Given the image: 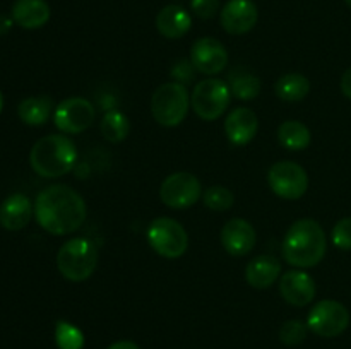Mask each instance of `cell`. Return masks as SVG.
<instances>
[{
	"instance_id": "obj_1",
	"label": "cell",
	"mask_w": 351,
	"mask_h": 349,
	"mask_svg": "<svg viewBox=\"0 0 351 349\" xmlns=\"http://www.w3.org/2000/svg\"><path fill=\"white\" fill-rule=\"evenodd\" d=\"M88 209L84 198L67 185H50L34 201V218L47 233L64 236L77 231L84 222Z\"/></svg>"
},
{
	"instance_id": "obj_2",
	"label": "cell",
	"mask_w": 351,
	"mask_h": 349,
	"mask_svg": "<svg viewBox=\"0 0 351 349\" xmlns=\"http://www.w3.org/2000/svg\"><path fill=\"white\" fill-rule=\"evenodd\" d=\"M328 252V238L314 219H298L287 231L281 245L283 259L298 269H311L317 266Z\"/></svg>"
},
{
	"instance_id": "obj_3",
	"label": "cell",
	"mask_w": 351,
	"mask_h": 349,
	"mask_svg": "<svg viewBox=\"0 0 351 349\" xmlns=\"http://www.w3.org/2000/svg\"><path fill=\"white\" fill-rule=\"evenodd\" d=\"M77 147L65 133H50L36 140L29 153L34 173L43 178H58L74 170Z\"/></svg>"
},
{
	"instance_id": "obj_4",
	"label": "cell",
	"mask_w": 351,
	"mask_h": 349,
	"mask_svg": "<svg viewBox=\"0 0 351 349\" xmlns=\"http://www.w3.org/2000/svg\"><path fill=\"white\" fill-rule=\"evenodd\" d=\"M98 266V248L88 238H72L60 246L57 267L62 276L72 283H81L93 276Z\"/></svg>"
},
{
	"instance_id": "obj_5",
	"label": "cell",
	"mask_w": 351,
	"mask_h": 349,
	"mask_svg": "<svg viewBox=\"0 0 351 349\" xmlns=\"http://www.w3.org/2000/svg\"><path fill=\"white\" fill-rule=\"evenodd\" d=\"M191 94L180 82H165L151 96V115L160 125L177 127L187 116Z\"/></svg>"
},
{
	"instance_id": "obj_6",
	"label": "cell",
	"mask_w": 351,
	"mask_h": 349,
	"mask_svg": "<svg viewBox=\"0 0 351 349\" xmlns=\"http://www.w3.org/2000/svg\"><path fill=\"white\" fill-rule=\"evenodd\" d=\"M147 243L165 259H178L189 248V235L184 226L171 218H156L147 228Z\"/></svg>"
},
{
	"instance_id": "obj_7",
	"label": "cell",
	"mask_w": 351,
	"mask_h": 349,
	"mask_svg": "<svg viewBox=\"0 0 351 349\" xmlns=\"http://www.w3.org/2000/svg\"><path fill=\"white\" fill-rule=\"evenodd\" d=\"M230 99H232V91L225 81L204 79L195 84L191 94V106L199 118L213 122L226 112Z\"/></svg>"
},
{
	"instance_id": "obj_8",
	"label": "cell",
	"mask_w": 351,
	"mask_h": 349,
	"mask_svg": "<svg viewBox=\"0 0 351 349\" xmlns=\"http://www.w3.org/2000/svg\"><path fill=\"white\" fill-rule=\"evenodd\" d=\"M350 311L336 300H321L312 307L307 317V327L321 337H338L348 328Z\"/></svg>"
},
{
	"instance_id": "obj_9",
	"label": "cell",
	"mask_w": 351,
	"mask_h": 349,
	"mask_svg": "<svg viewBox=\"0 0 351 349\" xmlns=\"http://www.w3.org/2000/svg\"><path fill=\"white\" fill-rule=\"evenodd\" d=\"M267 183L278 197L297 201L307 192L308 174L295 161H278L267 171Z\"/></svg>"
},
{
	"instance_id": "obj_10",
	"label": "cell",
	"mask_w": 351,
	"mask_h": 349,
	"mask_svg": "<svg viewBox=\"0 0 351 349\" xmlns=\"http://www.w3.org/2000/svg\"><path fill=\"white\" fill-rule=\"evenodd\" d=\"M202 185L195 174L177 171L168 174L160 187V198L171 209L192 207L202 197Z\"/></svg>"
},
{
	"instance_id": "obj_11",
	"label": "cell",
	"mask_w": 351,
	"mask_h": 349,
	"mask_svg": "<svg viewBox=\"0 0 351 349\" xmlns=\"http://www.w3.org/2000/svg\"><path fill=\"white\" fill-rule=\"evenodd\" d=\"M96 109L89 99L74 96L55 106L53 123L64 133H81L93 125Z\"/></svg>"
},
{
	"instance_id": "obj_12",
	"label": "cell",
	"mask_w": 351,
	"mask_h": 349,
	"mask_svg": "<svg viewBox=\"0 0 351 349\" xmlns=\"http://www.w3.org/2000/svg\"><path fill=\"white\" fill-rule=\"evenodd\" d=\"M191 60L197 72L215 75L225 70V67L228 65V51L216 38H199L191 48Z\"/></svg>"
},
{
	"instance_id": "obj_13",
	"label": "cell",
	"mask_w": 351,
	"mask_h": 349,
	"mask_svg": "<svg viewBox=\"0 0 351 349\" xmlns=\"http://www.w3.org/2000/svg\"><path fill=\"white\" fill-rule=\"evenodd\" d=\"M259 19V10L252 0H228L219 10L223 29L233 36H240L252 29Z\"/></svg>"
},
{
	"instance_id": "obj_14",
	"label": "cell",
	"mask_w": 351,
	"mask_h": 349,
	"mask_svg": "<svg viewBox=\"0 0 351 349\" xmlns=\"http://www.w3.org/2000/svg\"><path fill=\"white\" fill-rule=\"evenodd\" d=\"M257 235L254 226L242 218L230 219L221 229V245L232 257H243L256 246Z\"/></svg>"
},
{
	"instance_id": "obj_15",
	"label": "cell",
	"mask_w": 351,
	"mask_h": 349,
	"mask_svg": "<svg viewBox=\"0 0 351 349\" xmlns=\"http://www.w3.org/2000/svg\"><path fill=\"white\" fill-rule=\"evenodd\" d=\"M280 293L287 303L305 307L315 298V281L305 270H288L280 279Z\"/></svg>"
},
{
	"instance_id": "obj_16",
	"label": "cell",
	"mask_w": 351,
	"mask_h": 349,
	"mask_svg": "<svg viewBox=\"0 0 351 349\" xmlns=\"http://www.w3.org/2000/svg\"><path fill=\"white\" fill-rule=\"evenodd\" d=\"M257 130H259V118L252 109L245 106L232 109L225 120L226 139L235 147L247 146L256 137Z\"/></svg>"
},
{
	"instance_id": "obj_17",
	"label": "cell",
	"mask_w": 351,
	"mask_h": 349,
	"mask_svg": "<svg viewBox=\"0 0 351 349\" xmlns=\"http://www.w3.org/2000/svg\"><path fill=\"white\" fill-rule=\"evenodd\" d=\"M34 216V205L24 194H12L0 204V226L7 231H21Z\"/></svg>"
},
{
	"instance_id": "obj_18",
	"label": "cell",
	"mask_w": 351,
	"mask_h": 349,
	"mask_svg": "<svg viewBox=\"0 0 351 349\" xmlns=\"http://www.w3.org/2000/svg\"><path fill=\"white\" fill-rule=\"evenodd\" d=\"M156 27L161 36L168 40H180L191 31L192 17L182 5L170 3L158 12Z\"/></svg>"
},
{
	"instance_id": "obj_19",
	"label": "cell",
	"mask_w": 351,
	"mask_h": 349,
	"mask_svg": "<svg viewBox=\"0 0 351 349\" xmlns=\"http://www.w3.org/2000/svg\"><path fill=\"white\" fill-rule=\"evenodd\" d=\"M50 5L45 0H16L10 17L24 29H38L50 21Z\"/></svg>"
},
{
	"instance_id": "obj_20",
	"label": "cell",
	"mask_w": 351,
	"mask_h": 349,
	"mask_svg": "<svg viewBox=\"0 0 351 349\" xmlns=\"http://www.w3.org/2000/svg\"><path fill=\"white\" fill-rule=\"evenodd\" d=\"M281 276V263L271 255L254 257L245 269V281L256 289H266Z\"/></svg>"
},
{
	"instance_id": "obj_21",
	"label": "cell",
	"mask_w": 351,
	"mask_h": 349,
	"mask_svg": "<svg viewBox=\"0 0 351 349\" xmlns=\"http://www.w3.org/2000/svg\"><path fill=\"white\" fill-rule=\"evenodd\" d=\"M53 99L50 96H31V98L23 99L17 106V115L21 122L31 127H40L50 120L53 109Z\"/></svg>"
},
{
	"instance_id": "obj_22",
	"label": "cell",
	"mask_w": 351,
	"mask_h": 349,
	"mask_svg": "<svg viewBox=\"0 0 351 349\" xmlns=\"http://www.w3.org/2000/svg\"><path fill=\"white\" fill-rule=\"evenodd\" d=\"M278 140L288 151H304L311 146L312 135L307 125L298 120H287L278 127Z\"/></svg>"
},
{
	"instance_id": "obj_23",
	"label": "cell",
	"mask_w": 351,
	"mask_h": 349,
	"mask_svg": "<svg viewBox=\"0 0 351 349\" xmlns=\"http://www.w3.org/2000/svg\"><path fill=\"white\" fill-rule=\"evenodd\" d=\"M276 96L283 101L297 103L302 101L311 92V82L304 74H285L278 79L274 86Z\"/></svg>"
},
{
	"instance_id": "obj_24",
	"label": "cell",
	"mask_w": 351,
	"mask_h": 349,
	"mask_svg": "<svg viewBox=\"0 0 351 349\" xmlns=\"http://www.w3.org/2000/svg\"><path fill=\"white\" fill-rule=\"evenodd\" d=\"M230 91L235 98L249 101L259 96L261 92V81L257 75L250 74V72L237 68L230 74Z\"/></svg>"
},
{
	"instance_id": "obj_25",
	"label": "cell",
	"mask_w": 351,
	"mask_h": 349,
	"mask_svg": "<svg viewBox=\"0 0 351 349\" xmlns=\"http://www.w3.org/2000/svg\"><path fill=\"white\" fill-rule=\"evenodd\" d=\"M99 129H101L103 137L108 142L119 144L122 140H125L127 135H129L130 122L125 113L119 112V109H112V112L105 113Z\"/></svg>"
},
{
	"instance_id": "obj_26",
	"label": "cell",
	"mask_w": 351,
	"mask_h": 349,
	"mask_svg": "<svg viewBox=\"0 0 351 349\" xmlns=\"http://www.w3.org/2000/svg\"><path fill=\"white\" fill-rule=\"evenodd\" d=\"M55 342H57L58 349H82L84 348V334L71 322L58 320L55 325Z\"/></svg>"
},
{
	"instance_id": "obj_27",
	"label": "cell",
	"mask_w": 351,
	"mask_h": 349,
	"mask_svg": "<svg viewBox=\"0 0 351 349\" xmlns=\"http://www.w3.org/2000/svg\"><path fill=\"white\" fill-rule=\"evenodd\" d=\"M202 198H204L206 207L216 212L228 211L233 205V201H235L232 190L223 187V185H213V187L206 188L204 194H202Z\"/></svg>"
},
{
	"instance_id": "obj_28",
	"label": "cell",
	"mask_w": 351,
	"mask_h": 349,
	"mask_svg": "<svg viewBox=\"0 0 351 349\" xmlns=\"http://www.w3.org/2000/svg\"><path fill=\"white\" fill-rule=\"evenodd\" d=\"M307 324L300 320H288L285 322L280 331V339L285 346H298L307 337Z\"/></svg>"
},
{
	"instance_id": "obj_29",
	"label": "cell",
	"mask_w": 351,
	"mask_h": 349,
	"mask_svg": "<svg viewBox=\"0 0 351 349\" xmlns=\"http://www.w3.org/2000/svg\"><path fill=\"white\" fill-rule=\"evenodd\" d=\"M331 240L336 248L351 250V218L339 219L331 231Z\"/></svg>"
},
{
	"instance_id": "obj_30",
	"label": "cell",
	"mask_w": 351,
	"mask_h": 349,
	"mask_svg": "<svg viewBox=\"0 0 351 349\" xmlns=\"http://www.w3.org/2000/svg\"><path fill=\"white\" fill-rule=\"evenodd\" d=\"M195 74H197V68L194 67L191 58H182V60L175 62L173 68H171L170 75L175 82H180V84L187 86L191 84L195 79Z\"/></svg>"
},
{
	"instance_id": "obj_31",
	"label": "cell",
	"mask_w": 351,
	"mask_h": 349,
	"mask_svg": "<svg viewBox=\"0 0 351 349\" xmlns=\"http://www.w3.org/2000/svg\"><path fill=\"white\" fill-rule=\"evenodd\" d=\"M191 9L201 19H213L219 10V0H191Z\"/></svg>"
},
{
	"instance_id": "obj_32",
	"label": "cell",
	"mask_w": 351,
	"mask_h": 349,
	"mask_svg": "<svg viewBox=\"0 0 351 349\" xmlns=\"http://www.w3.org/2000/svg\"><path fill=\"white\" fill-rule=\"evenodd\" d=\"M341 91L346 98L351 99V67L343 74L341 77Z\"/></svg>"
},
{
	"instance_id": "obj_33",
	"label": "cell",
	"mask_w": 351,
	"mask_h": 349,
	"mask_svg": "<svg viewBox=\"0 0 351 349\" xmlns=\"http://www.w3.org/2000/svg\"><path fill=\"white\" fill-rule=\"evenodd\" d=\"M108 349H139V346L132 341H117Z\"/></svg>"
},
{
	"instance_id": "obj_34",
	"label": "cell",
	"mask_w": 351,
	"mask_h": 349,
	"mask_svg": "<svg viewBox=\"0 0 351 349\" xmlns=\"http://www.w3.org/2000/svg\"><path fill=\"white\" fill-rule=\"evenodd\" d=\"M12 17H7V16H0V34H5L7 31L12 27Z\"/></svg>"
},
{
	"instance_id": "obj_35",
	"label": "cell",
	"mask_w": 351,
	"mask_h": 349,
	"mask_svg": "<svg viewBox=\"0 0 351 349\" xmlns=\"http://www.w3.org/2000/svg\"><path fill=\"white\" fill-rule=\"evenodd\" d=\"M2 108H3V96H2V91H0V113H2Z\"/></svg>"
},
{
	"instance_id": "obj_36",
	"label": "cell",
	"mask_w": 351,
	"mask_h": 349,
	"mask_svg": "<svg viewBox=\"0 0 351 349\" xmlns=\"http://www.w3.org/2000/svg\"><path fill=\"white\" fill-rule=\"evenodd\" d=\"M345 2H346V5H348L350 9H351V0H345Z\"/></svg>"
}]
</instances>
